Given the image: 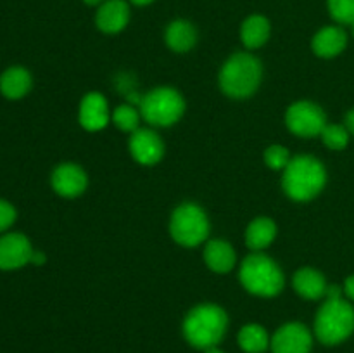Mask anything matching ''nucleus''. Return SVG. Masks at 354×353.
I'll use <instances>...</instances> for the list:
<instances>
[{"label": "nucleus", "mask_w": 354, "mask_h": 353, "mask_svg": "<svg viewBox=\"0 0 354 353\" xmlns=\"http://www.w3.org/2000/svg\"><path fill=\"white\" fill-rule=\"evenodd\" d=\"M228 329V315L218 305H197L183 320V336L197 350L216 348Z\"/></svg>", "instance_id": "f257e3e1"}, {"label": "nucleus", "mask_w": 354, "mask_h": 353, "mask_svg": "<svg viewBox=\"0 0 354 353\" xmlns=\"http://www.w3.org/2000/svg\"><path fill=\"white\" fill-rule=\"evenodd\" d=\"M325 183L327 170L313 156H296L283 170V190L294 201H311L324 190Z\"/></svg>", "instance_id": "f03ea898"}, {"label": "nucleus", "mask_w": 354, "mask_h": 353, "mask_svg": "<svg viewBox=\"0 0 354 353\" xmlns=\"http://www.w3.org/2000/svg\"><path fill=\"white\" fill-rule=\"evenodd\" d=\"M263 68L258 57L248 52H237L220 71V87L228 97L245 99L258 90Z\"/></svg>", "instance_id": "7ed1b4c3"}, {"label": "nucleus", "mask_w": 354, "mask_h": 353, "mask_svg": "<svg viewBox=\"0 0 354 353\" xmlns=\"http://www.w3.org/2000/svg\"><path fill=\"white\" fill-rule=\"evenodd\" d=\"M354 332V308L342 298H327L315 317V334L322 345L334 346Z\"/></svg>", "instance_id": "20e7f679"}, {"label": "nucleus", "mask_w": 354, "mask_h": 353, "mask_svg": "<svg viewBox=\"0 0 354 353\" xmlns=\"http://www.w3.org/2000/svg\"><path fill=\"white\" fill-rule=\"evenodd\" d=\"M241 282L249 293L256 296L272 298L283 289L286 277L280 266L263 253L245 256L241 265Z\"/></svg>", "instance_id": "39448f33"}, {"label": "nucleus", "mask_w": 354, "mask_h": 353, "mask_svg": "<svg viewBox=\"0 0 354 353\" xmlns=\"http://www.w3.org/2000/svg\"><path fill=\"white\" fill-rule=\"evenodd\" d=\"M185 100L169 87H159L145 93L140 100V114L147 123L154 127H171L182 118Z\"/></svg>", "instance_id": "423d86ee"}, {"label": "nucleus", "mask_w": 354, "mask_h": 353, "mask_svg": "<svg viewBox=\"0 0 354 353\" xmlns=\"http://www.w3.org/2000/svg\"><path fill=\"white\" fill-rule=\"evenodd\" d=\"M169 232L180 246L196 248L206 241L209 234V221L203 208L194 203H183L173 211Z\"/></svg>", "instance_id": "0eeeda50"}, {"label": "nucleus", "mask_w": 354, "mask_h": 353, "mask_svg": "<svg viewBox=\"0 0 354 353\" xmlns=\"http://www.w3.org/2000/svg\"><path fill=\"white\" fill-rule=\"evenodd\" d=\"M286 123L289 130L297 137L311 138L322 135L324 128L327 127V116H325L324 109L315 102L299 100L287 109Z\"/></svg>", "instance_id": "6e6552de"}, {"label": "nucleus", "mask_w": 354, "mask_h": 353, "mask_svg": "<svg viewBox=\"0 0 354 353\" xmlns=\"http://www.w3.org/2000/svg\"><path fill=\"white\" fill-rule=\"evenodd\" d=\"M270 346L273 353H311L313 334L304 324L289 322L273 334Z\"/></svg>", "instance_id": "1a4fd4ad"}, {"label": "nucleus", "mask_w": 354, "mask_h": 353, "mask_svg": "<svg viewBox=\"0 0 354 353\" xmlns=\"http://www.w3.org/2000/svg\"><path fill=\"white\" fill-rule=\"evenodd\" d=\"M33 248L30 239L19 232L0 237V270H16L30 263Z\"/></svg>", "instance_id": "9d476101"}, {"label": "nucleus", "mask_w": 354, "mask_h": 353, "mask_svg": "<svg viewBox=\"0 0 354 353\" xmlns=\"http://www.w3.org/2000/svg\"><path fill=\"white\" fill-rule=\"evenodd\" d=\"M130 151L135 161L140 165H156L165 156V144L161 137L154 130L149 128H138L131 134L130 138Z\"/></svg>", "instance_id": "9b49d317"}, {"label": "nucleus", "mask_w": 354, "mask_h": 353, "mask_svg": "<svg viewBox=\"0 0 354 353\" xmlns=\"http://www.w3.org/2000/svg\"><path fill=\"white\" fill-rule=\"evenodd\" d=\"M52 187L59 196L76 197L85 192L86 189V173L83 172L82 166L75 163H62L52 172Z\"/></svg>", "instance_id": "f8f14e48"}, {"label": "nucleus", "mask_w": 354, "mask_h": 353, "mask_svg": "<svg viewBox=\"0 0 354 353\" xmlns=\"http://www.w3.org/2000/svg\"><path fill=\"white\" fill-rule=\"evenodd\" d=\"M80 125L88 132H99L109 123V107L102 93L90 92L83 97L78 114Z\"/></svg>", "instance_id": "ddd939ff"}, {"label": "nucleus", "mask_w": 354, "mask_h": 353, "mask_svg": "<svg viewBox=\"0 0 354 353\" xmlns=\"http://www.w3.org/2000/svg\"><path fill=\"white\" fill-rule=\"evenodd\" d=\"M130 21V7L124 0H106L95 16L97 28L104 33H120Z\"/></svg>", "instance_id": "4468645a"}, {"label": "nucleus", "mask_w": 354, "mask_h": 353, "mask_svg": "<svg viewBox=\"0 0 354 353\" xmlns=\"http://www.w3.org/2000/svg\"><path fill=\"white\" fill-rule=\"evenodd\" d=\"M348 45V35L342 28L339 26H327L322 28L313 37L311 47L318 57L330 59L341 54Z\"/></svg>", "instance_id": "2eb2a0df"}, {"label": "nucleus", "mask_w": 354, "mask_h": 353, "mask_svg": "<svg viewBox=\"0 0 354 353\" xmlns=\"http://www.w3.org/2000/svg\"><path fill=\"white\" fill-rule=\"evenodd\" d=\"M294 289L306 300H320L327 294V280L324 273L315 269H301L294 273Z\"/></svg>", "instance_id": "dca6fc26"}, {"label": "nucleus", "mask_w": 354, "mask_h": 353, "mask_svg": "<svg viewBox=\"0 0 354 353\" xmlns=\"http://www.w3.org/2000/svg\"><path fill=\"white\" fill-rule=\"evenodd\" d=\"M31 83H33V80H31L28 69L21 68V66H12L0 76V92L7 99H21L30 92Z\"/></svg>", "instance_id": "f3484780"}, {"label": "nucleus", "mask_w": 354, "mask_h": 353, "mask_svg": "<svg viewBox=\"0 0 354 353\" xmlns=\"http://www.w3.org/2000/svg\"><path fill=\"white\" fill-rule=\"evenodd\" d=\"M204 260L206 265L216 273H227L235 265V251L227 241L214 239L206 244L204 249Z\"/></svg>", "instance_id": "a211bd4d"}, {"label": "nucleus", "mask_w": 354, "mask_h": 353, "mask_svg": "<svg viewBox=\"0 0 354 353\" xmlns=\"http://www.w3.org/2000/svg\"><path fill=\"white\" fill-rule=\"evenodd\" d=\"M166 44L175 52H189L197 42V31L192 23L185 19H176L166 28Z\"/></svg>", "instance_id": "6ab92c4d"}, {"label": "nucleus", "mask_w": 354, "mask_h": 353, "mask_svg": "<svg viewBox=\"0 0 354 353\" xmlns=\"http://www.w3.org/2000/svg\"><path fill=\"white\" fill-rule=\"evenodd\" d=\"M277 237V225L275 221L270 220L266 217L254 218L249 224L248 230H245V242L254 251H261V249L268 248Z\"/></svg>", "instance_id": "aec40b11"}, {"label": "nucleus", "mask_w": 354, "mask_h": 353, "mask_svg": "<svg viewBox=\"0 0 354 353\" xmlns=\"http://www.w3.org/2000/svg\"><path fill=\"white\" fill-rule=\"evenodd\" d=\"M270 31H272L270 21L266 19L265 16L254 14V16L248 17V19L242 23V28H241L242 44H244L248 48H259L261 45H265L266 42H268Z\"/></svg>", "instance_id": "412c9836"}, {"label": "nucleus", "mask_w": 354, "mask_h": 353, "mask_svg": "<svg viewBox=\"0 0 354 353\" xmlns=\"http://www.w3.org/2000/svg\"><path fill=\"white\" fill-rule=\"evenodd\" d=\"M239 346L244 350L245 353H263L268 350L270 339L268 332L263 325L258 324H248L239 331Z\"/></svg>", "instance_id": "4be33fe9"}, {"label": "nucleus", "mask_w": 354, "mask_h": 353, "mask_svg": "<svg viewBox=\"0 0 354 353\" xmlns=\"http://www.w3.org/2000/svg\"><path fill=\"white\" fill-rule=\"evenodd\" d=\"M113 123L123 132H135L140 123V113L130 104L118 106L113 113Z\"/></svg>", "instance_id": "5701e85b"}, {"label": "nucleus", "mask_w": 354, "mask_h": 353, "mask_svg": "<svg viewBox=\"0 0 354 353\" xmlns=\"http://www.w3.org/2000/svg\"><path fill=\"white\" fill-rule=\"evenodd\" d=\"M324 138V144L328 149H334V151H341L348 145L349 142V132L348 128L342 127V125H328L324 128L320 135Z\"/></svg>", "instance_id": "b1692460"}, {"label": "nucleus", "mask_w": 354, "mask_h": 353, "mask_svg": "<svg viewBox=\"0 0 354 353\" xmlns=\"http://www.w3.org/2000/svg\"><path fill=\"white\" fill-rule=\"evenodd\" d=\"M328 10L337 23H354V0H328Z\"/></svg>", "instance_id": "393cba45"}, {"label": "nucleus", "mask_w": 354, "mask_h": 353, "mask_svg": "<svg viewBox=\"0 0 354 353\" xmlns=\"http://www.w3.org/2000/svg\"><path fill=\"white\" fill-rule=\"evenodd\" d=\"M265 161L270 168L286 170V166L289 165V161H290L289 149L283 147V145H279V144L270 145V147L265 151Z\"/></svg>", "instance_id": "a878e982"}, {"label": "nucleus", "mask_w": 354, "mask_h": 353, "mask_svg": "<svg viewBox=\"0 0 354 353\" xmlns=\"http://www.w3.org/2000/svg\"><path fill=\"white\" fill-rule=\"evenodd\" d=\"M16 220V210L10 203L0 199V232L7 230Z\"/></svg>", "instance_id": "bb28decb"}, {"label": "nucleus", "mask_w": 354, "mask_h": 353, "mask_svg": "<svg viewBox=\"0 0 354 353\" xmlns=\"http://www.w3.org/2000/svg\"><path fill=\"white\" fill-rule=\"evenodd\" d=\"M344 293H346V296L349 298V300H353V301H354V275L348 277V279H346V284H344Z\"/></svg>", "instance_id": "cd10ccee"}, {"label": "nucleus", "mask_w": 354, "mask_h": 353, "mask_svg": "<svg viewBox=\"0 0 354 353\" xmlns=\"http://www.w3.org/2000/svg\"><path fill=\"white\" fill-rule=\"evenodd\" d=\"M346 128H348L349 134L354 135V109L346 114Z\"/></svg>", "instance_id": "c85d7f7f"}, {"label": "nucleus", "mask_w": 354, "mask_h": 353, "mask_svg": "<svg viewBox=\"0 0 354 353\" xmlns=\"http://www.w3.org/2000/svg\"><path fill=\"white\" fill-rule=\"evenodd\" d=\"M30 263H33V265H44L45 255H44V253H40V251H33Z\"/></svg>", "instance_id": "c756f323"}, {"label": "nucleus", "mask_w": 354, "mask_h": 353, "mask_svg": "<svg viewBox=\"0 0 354 353\" xmlns=\"http://www.w3.org/2000/svg\"><path fill=\"white\" fill-rule=\"evenodd\" d=\"M131 3H135V6L138 7H144V6H149V3H152L154 0H130Z\"/></svg>", "instance_id": "7c9ffc66"}, {"label": "nucleus", "mask_w": 354, "mask_h": 353, "mask_svg": "<svg viewBox=\"0 0 354 353\" xmlns=\"http://www.w3.org/2000/svg\"><path fill=\"white\" fill-rule=\"evenodd\" d=\"M83 2H85L86 6H99V3H104L106 0H83Z\"/></svg>", "instance_id": "2f4dec72"}, {"label": "nucleus", "mask_w": 354, "mask_h": 353, "mask_svg": "<svg viewBox=\"0 0 354 353\" xmlns=\"http://www.w3.org/2000/svg\"><path fill=\"white\" fill-rule=\"evenodd\" d=\"M206 353H225V352H221V350H218V348H211V350H207Z\"/></svg>", "instance_id": "473e14b6"}, {"label": "nucleus", "mask_w": 354, "mask_h": 353, "mask_svg": "<svg viewBox=\"0 0 354 353\" xmlns=\"http://www.w3.org/2000/svg\"><path fill=\"white\" fill-rule=\"evenodd\" d=\"M351 31H353V37H354V23L351 24Z\"/></svg>", "instance_id": "72a5a7b5"}]
</instances>
